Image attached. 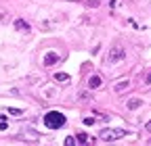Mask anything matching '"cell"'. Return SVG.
Returning <instances> with one entry per match:
<instances>
[{
	"label": "cell",
	"mask_w": 151,
	"mask_h": 146,
	"mask_svg": "<svg viewBox=\"0 0 151 146\" xmlns=\"http://www.w3.org/2000/svg\"><path fill=\"white\" fill-rule=\"evenodd\" d=\"M6 111H9L11 115H15V117H19V115H23V111H21V108H13V106H9Z\"/></svg>",
	"instance_id": "obj_11"
},
{
	"label": "cell",
	"mask_w": 151,
	"mask_h": 146,
	"mask_svg": "<svg viewBox=\"0 0 151 146\" xmlns=\"http://www.w3.org/2000/svg\"><path fill=\"white\" fill-rule=\"evenodd\" d=\"M141 104H143V100H141V98H130V100L126 102V106L130 108V111H137V108H139Z\"/></svg>",
	"instance_id": "obj_6"
},
{
	"label": "cell",
	"mask_w": 151,
	"mask_h": 146,
	"mask_svg": "<svg viewBox=\"0 0 151 146\" xmlns=\"http://www.w3.org/2000/svg\"><path fill=\"white\" fill-rule=\"evenodd\" d=\"M149 144H151V140H149Z\"/></svg>",
	"instance_id": "obj_18"
},
{
	"label": "cell",
	"mask_w": 151,
	"mask_h": 146,
	"mask_svg": "<svg viewBox=\"0 0 151 146\" xmlns=\"http://www.w3.org/2000/svg\"><path fill=\"white\" fill-rule=\"evenodd\" d=\"M6 127H9V123H6V119H0V130H2V132H4V130H6Z\"/></svg>",
	"instance_id": "obj_13"
},
{
	"label": "cell",
	"mask_w": 151,
	"mask_h": 146,
	"mask_svg": "<svg viewBox=\"0 0 151 146\" xmlns=\"http://www.w3.org/2000/svg\"><path fill=\"white\" fill-rule=\"evenodd\" d=\"M128 86H130V82H128V79H124V82H118L116 86H113V90H116L118 94H122V92H124V90H126Z\"/></svg>",
	"instance_id": "obj_8"
},
{
	"label": "cell",
	"mask_w": 151,
	"mask_h": 146,
	"mask_svg": "<svg viewBox=\"0 0 151 146\" xmlns=\"http://www.w3.org/2000/svg\"><path fill=\"white\" fill-rule=\"evenodd\" d=\"M147 132H151V121H149V123H147Z\"/></svg>",
	"instance_id": "obj_17"
},
{
	"label": "cell",
	"mask_w": 151,
	"mask_h": 146,
	"mask_svg": "<svg viewBox=\"0 0 151 146\" xmlns=\"http://www.w3.org/2000/svg\"><path fill=\"white\" fill-rule=\"evenodd\" d=\"M59 61H61V57H59L57 52H48L46 57H44V65H46V67H52V65H57Z\"/></svg>",
	"instance_id": "obj_4"
},
{
	"label": "cell",
	"mask_w": 151,
	"mask_h": 146,
	"mask_svg": "<svg viewBox=\"0 0 151 146\" xmlns=\"http://www.w3.org/2000/svg\"><path fill=\"white\" fill-rule=\"evenodd\" d=\"M124 57H126V50H124L122 46H113V48L109 50L107 61H109V63H118V61H122Z\"/></svg>",
	"instance_id": "obj_3"
},
{
	"label": "cell",
	"mask_w": 151,
	"mask_h": 146,
	"mask_svg": "<svg viewBox=\"0 0 151 146\" xmlns=\"http://www.w3.org/2000/svg\"><path fill=\"white\" fill-rule=\"evenodd\" d=\"M84 125H94V119H92V117H86V119H84Z\"/></svg>",
	"instance_id": "obj_14"
},
{
	"label": "cell",
	"mask_w": 151,
	"mask_h": 146,
	"mask_svg": "<svg viewBox=\"0 0 151 146\" xmlns=\"http://www.w3.org/2000/svg\"><path fill=\"white\" fill-rule=\"evenodd\" d=\"M124 136H128L126 130H111V127L101 130V134H99V138H101L103 142H116V140H120V138H124Z\"/></svg>",
	"instance_id": "obj_2"
},
{
	"label": "cell",
	"mask_w": 151,
	"mask_h": 146,
	"mask_svg": "<svg viewBox=\"0 0 151 146\" xmlns=\"http://www.w3.org/2000/svg\"><path fill=\"white\" fill-rule=\"evenodd\" d=\"M15 29H19V31H29V23L23 21V19H17V21H15Z\"/></svg>",
	"instance_id": "obj_7"
},
{
	"label": "cell",
	"mask_w": 151,
	"mask_h": 146,
	"mask_svg": "<svg viewBox=\"0 0 151 146\" xmlns=\"http://www.w3.org/2000/svg\"><path fill=\"white\" fill-rule=\"evenodd\" d=\"M65 123H67V119H65V115L59 113V111H50V113L44 115V125L48 127V130H61Z\"/></svg>",
	"instance_id": "obj_1"
},
{
	"label": "cell",
	"mask_w": 151,
	"mask_h": 146,
	"mask_svg": "<svg viewBox=\"0 0 151 146\" xmlns=\"http://www.w3.org/2000/svg\"><path fill=\"white\" fill-rule=\"evenodd\" d=\"M145 84H151V73H147V77H145Z\"/></svg>",
	"instance_id": "obj_16"
},
{
	"label": "cell",
	"mask_w": 151,
	"mask_h": 146,
	"mask_svg": "<svg viewBox=\"0 0 151 146\" xmlns=\"http://www.w3.org/2000/svg\"><path fill=\"white\" fill-rule=\"evenodd\" d=\"M88 6H99V0H88Z\"/></svg>",
	"instance_id": "obj_15"
},
{
	"label": "cell",
	"mask_w": 151,
	"mask_h": 146,
	"mask_svg": "<svg viewBox=\"0 0 151 146\" xmlns=\"http://www.w3.org/2000/svg\"><path fill=\"white\" fill-rule=\"evenodd\" d=\"M88 142H94V140H90L88 134H78L76 136V144H88Z\"/></svg>",
	"instance_id": "obj_9"
},
{
	"label": "cell",
	"mask_w": 151,
	"mask_h": 146,
	"mask_svg": "<svg viewBox=\"0 0 151 146\" xmlns=\"http://www.w3.org/2000/svg\"><path fill=\"white\" fill-rule=\"evenodd\" d=\"M55 79L57 82H69V75L67 73H55Z\"/></svg>",
	"instance_id": "obj_10"
},
{
	"label": "cell",
	"mask_w": 151,
	"mask_h": 146,
	"mask_svg": "<svg viewBox=\"0 0 151 146\" xmlns=\"http://www.w3.org/2000/svg\"><path fill=\"white\" fill-rule=\"evenodd\" d=\"M101 84H103V79H101L99 75H92V77L88 79V88H90V90H97Z\"/></svg>",
	"instance_id": "obj_5"
},
{
	"label": "cell",
	"mask_w": 151,
	"mask_h": 146,
	"mask_svg": "<svg viewBox=\"0 0 151 146\" xmlns=\"http://www.w3.org/2000/svg\"><path fill=\"white\" fill-rule=\"evenodd\" d=\"M73 144H76V138H71V136L65 138V146H73Z\"/></svg>",
	"instance_id": "obj_12"
}]
</instances>
